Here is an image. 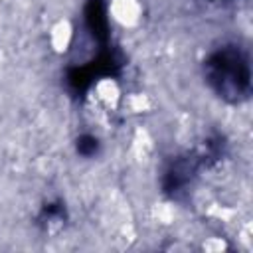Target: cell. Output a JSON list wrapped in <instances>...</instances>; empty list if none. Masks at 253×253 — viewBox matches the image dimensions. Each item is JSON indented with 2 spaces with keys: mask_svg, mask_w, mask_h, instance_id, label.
<instances>
[{
  "mask_svg": "<svg viewBox=\"0 0 253 253\" xmlns=\"http://www.w3.org/2000/svg\"><path fill=\"white\" fill-rule=\"evenodd\" d=\"M206 79L211 89L229 103H239L249 93V61L237 45L211 53L206 61Z\"/></svg>",
  "mask_w": 253,
  "mask_h": 253,
  "instance_id": "obj_1",
  "label": "cell"
}]
</instances>
